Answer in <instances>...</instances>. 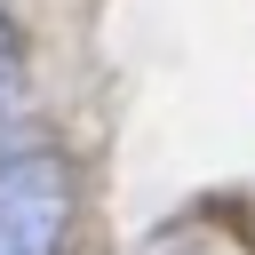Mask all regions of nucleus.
Listing matches in <instances>:
<instances>
[{
	"instance_id": "f257e3e1",
	"label": "nucleus",
	"mask_w": 255,
	"mask_h": 255,
	"mask_svg": "<svg viewBox=\"0 0 255 255\" xmlns=\"http://www.w3.org/2000/svg\"><path fill=\"white\" fill-rule=\"evenodd\" d=\"M80 223V167L48 143L0 159V255H64Z\"/></svg>"
},
{
	"instance_id": "f03ea898",
	"label": "nucleus",
	"mask_w": 255,
	"mask_h": 255,
	"mask_svg": "<svg viewBox=\"0 0 255 255\" xmlns=\"http://www.w3.org/2000/svg\"><path fill=\"white\" fill-rule=\"evenodd\" d=\"M135 255H255L247 239H231L215 215H175V223H159Z\"/></svg>"
},
{
	"instance_id": "7ed1b4c3",
	"label": "nucleus",
	"mask_w": 255,
	"mask_h": 255,
	"mask_svg": "<svg viewBox=\"0 0 255 255\" xmlns=\"http://www.w3.org/2000/svg\"><path fill=\"white\" fill-rule=\"evenodd\" d=\"M16 96H24V32L0 16V143H8V120H16Z\"/></svg>"
}]
</instances>
